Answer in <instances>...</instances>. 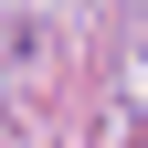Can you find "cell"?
<instances>
[{"mask_svg":"<svg viewBox=\"0 0 148 148\" xmlns=\"http://www.w3.org/2000/svg\"><path fill=\"white\" fill-rule=\"evenodd\" d=\"M127 148H148V127H138V138H127Z\"/></svg>","mask_w":148,"mask_h":148,"instance_id":"6da1fadb","label":"cell"}]
</instances>
